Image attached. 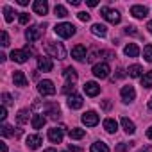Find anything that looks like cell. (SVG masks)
I'll return each mask as SVG.
<instances>
[{
    "mask_svg": "<svg viewBox=\"0 0 152 152\" xmlns=\"http://www.w3.org/2000/svg\"><path fill=\"white\" fill-rule=\"evenodd\" d=\"M47 52L52 56V57H57V59H64L66 57V50L63 47V43H56V41H48L47 43Z\"/></svg>",
    "mask_w": 152,
    "mask_h": 152,
    "instance_id": "6da1fadb",
    "label": "cell"
},
{
    "mask_svg": "<svg viewBox=\"0 0 152 152\" xmlns=\"http://www.w3.org/2000/svg\"><path fill=\"white\" fill-rule=\"evenodd\" d=\"M54 31H56V34L61 36V38H72V36L75 34V25L64 22V23H57V25L54 27Z\"/></svg>",
    "mask_w": 152,
    "mask_h": 152,
    "instance_id": "7a4b0ae2",
    "label": "cell"
},
{
    "mask_svg": "<svg viewBox=\"0 0 152 152\" xmlns=\"http://www.w3.org/2000/svg\"><path fill=\"white\" fill-rule=\"evenodd\" d=\"M100 15H102L109 23H120V20H122L120 13L115 11V9H109V7H102V9H100Z\"/></svg>",
    "mask_w": 152,
    "mask_h": 152,
    "instance_id": "3957f363",
    "label": "cell"
},
{
    "mask_svg": "<svg viewBox=\"0 0 152 152\" xmlns=\"http://www.w3.org/2000/svg\"><path fill=\"white\" fill-rule=\"evenodd\" d=\"M38 91H39L43 97H50V95H54V93H56V86H54V83H52V81L45 79V81H41V83L38 84Z\"/></svg>",
    "mask_w": 152,
    "mask_h": 152,
    "instance_id": "277c9868",
    "label": "cell"
},
{
    "mask_svg": "<svg viewBox=\"0 0 152 152\" xmlns=\"http://www.w3.org/2000/svg\"><path fill=\"white\" fill-rule=\"evenodd\" d=\"M41 34H43V29H41L39 25H32V27H29V29L25 31V38H27L29 43H34L36 39H39Z\"/></svg>",
    "mask_w": 152,
    "mask_h": 152,
    "instance_id": "5b68a950",
    "label": "cell"
},
{
    "mask_svg": "<svg viewBox=\"0 0 152 152\" xmlns=\"http://www.w3.org/2000/svg\"><path fill=\"white\" fill-rule=\"evenodd\" d=\"M31 54H32V52H31V48H29V45H27L23 50H13V52H11V59L16 61V63H25Z\"/></svg>",
    "mask_w": 152,
    "mask_h": 152,
    "instance_id": "8992f818",
    "label": "cell"
},
{
    "mask_svg": "<svg viewBox=\"0 0 152 152\" xmlns=\"http://www.w3.org/2000/svg\"><path fill=\"white\" fill-rule=\"evenodd\" d=\"M109 72H111V68H109L107 63H99V64L93 66V75L99 77V79H106L109 75Z\"/></svg>",
    "mask_w": 152,
    "mask_h": 152,
    "instance_id": "52a82bcc",
    "label": "cell"
},
{
    "mask_svg": "<svg viewBox=\"0 0 152 152\" xmlns=\"http://www.w3.org/2000/svg\"><path fill=\"white\" fill-rule=\"evenodd\" d=\"M83 124L86 125V127H95L97 124H99V115L95 113V111H88V113H84L83 115Z\"/></svg>",
    "mask_w": 152,
    "mask_h": 152,
    "instance_id": "ba28073f",
    "label": "cell"
},
{
    "mask_svg": "<svg viewBox=\"0 0 152 152\" xmlns=\"http://www.w3.org/2000/svg\"><path fill=\"white\" fill-rule=\"evenodd\" d=\"M83 104H84V100H83L81 95H77V93L68 95V107H70V109H81Z\"/></svg>",
    "mask_w": 152,
    "mask_h": 152,
    "instance_id": "9c48e42d",
    "label": "cell"
},
{
    "mask_svg": "<svg viewBox=\"0 0 152 152\" xmlns=\"http://www.w3.org/2000/svg\"><path fill=\"white\" fill-rule=\"evenodd\" d=\"M120 95H122V100L124 102H132L136 99V91H134L132 86H124L122 91H120Z\"/></svg>",
    "mask_w": 152,
    "mask_h": 152,
    "instance_id": "30bf717a",
    "label": "cell"
},
{
    "mask_svg": "<svg viewBox=\"0 0 152 152\" xmlns=\"http://www.w3.org/2000/svg\"><path fill=\"white\" fill-rule=\"evenodd\" d=\"M48 140L52 141V143H61L63 141V127H52V129H48Z\"/></svg>",
    "mask_w": 152,
    "mask_h": 152,
    "instance_id": "8fae6325",
    "label": "cell"
},
{
    "mask_svg": "<svg viewBox=\"0 0 152 152\" xmlns=\"http://www.w3.org/2000/svg\"><path fill=\"white\" fill-rule=\"evenodd\" d=\"M54 63L50 61V57H38V70L39 72H52Z\"/></svg>",
    "mask_w": 152,
    "mask_h": 152,
    "instance_id": "7c38bea8",
    "label": "cell"
},
{
    "mask_svg": "<svg viewBox=\"0 0 152 152\" xmlns=\"http://www.w3.org/2000/svg\"><path fill=\"white\" fill-rule=\"evenodd\" d=\"M41 136L39 134H31V136H27V140H25V143H27V147L31 148V150H36V148H39V145H41Z\"/></svg>",
    "mask_w": 152,
    "mask_h": 152,
    "instance_id": "4fadbf2b",
    "label": "cell"
},
{
    "mask_svg": "<svg viewBox=\"0 0 152 152\" xmlns=\"http://www.w3.org/2000/svg\"><path fill=\"white\" fill-rule=\"evenodd\" d=\"M72 57H73L75 61H83V59L86 57V47H84V45H75V47L72 48Z\"/></svg>",
    "mask_w": 152,
    "mask_h": 152,
    "instance_id": "5bb4252c",
    "label": "cell"
},
{
    "mask_svg": "<svg viewBox=\"0 0 152 152\" xmlns=\"http://www.w3.org/2000/svg\"><path fill=\"white\" fill-rule=\"evenodd\" d=\"M13 81H15V86H22V88L29 84V81H27V77H25V73L20 72V70H15V73H13Z\"/></svg>",
    "mask_w": 152,
    "mask_h": 152,
    "instance_id": "9a60e30c",
    "label": "cell"
},
{
    "mask_svg": "<svg viewBox=\"0 0 152 152\" xmlns=\"http://www.w3.org/2000/svg\"><path fill=\"white\" fill-rule=\"evenodd\" d=\"M32 9H34V13L36 15H47L48 13V4L45 2V0H36V2L32 4Z\"/></svg>",
    "mask_w": 152,
    "mask_h": 152,
    "instance_id": "2e32d148",
    "label": "cell"
},
{
    "mask_svg": "<svg viewBox=\"0 0 152 152\" xmlns=\"http://www.w3.org/2000/svg\"><path fill=\"white\" fill-rule=\"evenodd\" d=\"M84 91H86V95H90V97H97V95L100 93V86H99L97 83L90 81V83L84 84Z\"/></svg>",
    "mask_w": 152,
    "mask_h": 152,
    "instance_id": "e0dca14e",
    "label": "cell"
},
{
    "mask_svg": "<svg viewBox=\"0 0 152 152\" xmlns=\"http://www.w3.org/2000/svg\"><path fill=\"white\" fill-rule=\"evenodd\" d=\"M131 15H132L134 18H145V16L148 15V9H147L145 6H132V7H131Z\"/></svg>",
    "mask_w": 152,
    "mask_h": 152,
    "instance_id": "ac0fdd59",
    "label": "cell"
},
{
    "mask_svg": "<svg viewBox=\"0 0 152 152\" xmlns=\"http://www.w3.org/2000/svg\"><path fill=\"white\" fill-rule=\"evenodd\" d=\"M120 122H122V127H124V131H125L127 134H134V132H136V125H134L132 120H129L127 116H124Z\"/></svg>",
    "mask_w": 152,
    "mask_h": 152,
    "instance_id": "d6986e66",
    "label": "cell"
},
{
    "mask_svg": "<svg viewBox=\"0 0 152 152\" xmlns=\"http://www.w3.org/2000/svg\"><path fill=\"white\" fill-rule=\"evenodd\" d=\"M63 75H64V79L68 81V83H72V84H75V81H77V72H75L72 66H68V68H64V72H63Z\"/></svg>",
    "mask_w": 152,
    "mask_h": 152,
    "instance_id": "ffe728a7",
    "label": "cell"
},
{
    "mask_svg": "<svg viewBox=\"0 0 152 152\" xmlns=\"http://www.w3.org/2000/svg\"><path fill=\"white\" fill-rule=\"evenodd\" d=\"M124 54H125V56H129V57H138L140 48H138V45H136V43H129V45H125Z\"/></svg>",
    "mask_w": 152,
    "mask_h": 152,
    "instance_id": "44dd1931",
    "label": "cell"
},
{
    "mask_svg": "<svg viewBox=\"0 0 152 152\" xmlns=\"http://www.w3.org/2000/svg\"><path fill=\"white\" fill-rule=\"evenodd\" d=\"M104 129L113 134V132L118 131V122H116L115 118H106V120H104Z\"/></svg>",
    "mask_w": 152,
    "mask_h": 152,
    "instance_id": "7402d4cb",
    "label": "cell"
},
{
    "mask_svg": "<svg viewBox=\"0 0 152 152\" xmlns=\"http://www.w3.org/2000/svg\"><path fill=\"white\" fill-rule=\"evenodd\" d=\"M47 113L50 115V118H59L61 115V109H59V104H47Z\"/></svg>",
    "mask_w": 152,
    "mask_h": 152,
    "instance_id": "603a6c76",
    "label": "cell"
},
{
    "mask_svg": "<svg viewBox=\"0 0 152 152\" xmlns=\"http://www.w3.org/2000/svg\"><path fill=\"white\" fill-rule=\"evenodd\" d=\"M45 122H47V118H45L43 115H32L31 124H32V127H34V129H41V127L45 125Z\"/></svg>",
    "mask_w": 152,
    "mask_h": 152,
    "instance_id": "cb8c5ba5",
    "label": "cell"
},
{
    "mask_svg": "<svg viewBox=\"0 0 152 152\" xmlns=\"http://www.w3.org/2000/svg\"><path fill=\"white\" fill-rule=\"evenodd\" d=\"M91 32L95 34V36H106L107 34V29H106V25H100V23H93L91 25Z\"/></svg>",
    "mask_w": 152,
    "mask_h": 152,
    "instance_id": "d4e9b609",
    "label": "cell"
},
{
    "mask_svg": "<svg viewBox=\"0 0 152 152\" xmlns=\"http://www.w3.org/2000/svg\"><path fill=\"white\" fill-rule=\"evenodd\" d=\"M90 150H91V152H109V147H107L104 141H95Z\"/></svg>",
    "mask_w": 152,
    "mask_h": 152,
    "instance_id": "484cf974",
    "label": "cell"
},
{
    "mask_svg": "<svg viewBox=\"0 0 152 152\" xmlns=\"http://www.w3.org/2000/svg\"><path fill=\"white\" fill-rule=\"evenodd\" d=\"M68 134H70V138H72V140H81V138H84V134H86V132H84V129L75 127V129H70V132H68Z\"/></svg>",
    "mask_w": 152,
    "mask_h": 152,
    "instance_id": "4316f807",
    "label": "cell"
},
{
    "mask_svg": "<svg viewBox=\"0 0 152 152\" xmlns=\"http://www.w3.org/2000/svg\"><path fill=\"white\" fill-rule=\"evenodd\" d=\"M16 122H18L20 125L27 124V122H29V111H27V109H22V111L18 113V116H16Z\"/></svg>",
    "mask_w": 152,
    "mask_h": 152,
    "instance_id": "83f0119b",
    "label": "cell"
},
{
    "mask_svg": "<svg viewBox=\"0 0 152 152\" xmlns=\"http://www.w3.org/2000/svg\"><path fill=\"white\" fill-rule=\"evenodd\" d=\"M129 75H131V77H140V75H141V72H143V68L140 66V64H132V66H129Z\"/></svg>",
    "mask_w": 152,
    "mask_h": 152,
    "instance_id": "f1b7e54d",
    "label": "cell"
},
{
    "mask_svg": "<svg viewBox=\"0 0 152 152\" xmlns=\"http://www.w3.org/2000/svg\"><path fill=\"white\" fill-rule=\"evenodd\" d=\"M0 132H2V136H4V138H9V136H16V132L13 131V127H11V125H7V124H4V125H2Z\"/></svg>",
    "mask_w": 152,
    "mask_h": 152,
    "instance_id": "f546056e",
    "label": "cell"
},
{
    "mask_svg": "<svg viewBox=\"0 0 152 152\" xmlns=\"http://www.w3.org/2000/svg\"><path fill=\"white\" fill-rule=\"evenodd\" d=\"M15 15H16V13H15L9 6H4V18H6V22H7V23H11V22H13Z\"/></svg>",
    "mask_w": 152,
    "mask_h": 152,
    "instance_id": "4dcf8cb0",
    "label": "cell"
},
{
    "mask_svg": "<svg viewBox=\"0 0 152 152\" xmlns=\"http://www.w3.org/2000/svg\"><path fill=\"white\" fill-rule=\"evenodd\" d=\"M54 13H56V16H59V18H64V16H68V11H66V7H64V6H61V4H57V6L54 7Z\"/></svg>",
    "mask_w": 152,
    "mask_h": 152,
    "instance_id": "1f68e13d",
    "label": "cell"
},
{
    "mask_svg": "<svg viewBox=\"0 0 152 152\" xmlns=\"http://www.w3.org/2000/svg\"><path fill=\"white\" fill-rule=\"evenodd\" d=\"M141 86H143V88H150V86H152V72H147V73L143 75Z\"/></svg>",
    "mask_w": 152,
    "mask_h": 152,
    "instance_id": "d6a6232c",
    "label": "cell"
},
{
    "mask_svg": "<svg viewBox=\"0 0 152 152\" xmlns=\"http://www.w3.org/2000/svg\"><path fill=\"white\" fill-rule=\"evenodd\" d=\"M143 57H145L148 63H152V43H148V45L143 48Z\"/></svg>",
    "mask_w": 152,
    "mask_h": 152,
    "instance_id": "836d02e7",
    "label": "cell"
},
{
    "mask_svg": "<svg viewBox=\"0 0 152 152\" xmlns=\"http://www.w3.org/2000/svg\"><path fill=\"white\" fill-rule=\"evenodd\" d=\"M131 145H132V143H118L116 148H115V152H127Z\"/></svg>",
    "mask_w": 152,
    "mask_h": 152,
    "instance_id": "e575fe53",
    "label": "cell"
},
{
    "mask_svg": "<svg viewBox=\"0 0 152 152\" xmlns=\"http://www.w3.org/2000/svg\"><path fill=\"white\" fill-rule=\"evenodd\" d=\"M0 38H2V47H9V34L6 31L0 32Z\"/></svg>",
    "mask_w": 152,
    "mask_h": 152,
    "instance_id": "d590c367",
    "label": "cell"
},
{
    "mask_svg": "<svg viewBox=\"0 0 152 152\" xmlns=\"http://www.w3.org/2000/svg\"><path fill=\"white\" fill-rule=\"evenodd\" d=\"M2 102H4V106H11V104H13L11 95H9V93H2Z\"/></svg>",
    "mask_w": 152,
    "mask_h": 152,
    "instance_id": "8d00e7d4",
    "label": "cell"
},
{
    "mask_svg": "<svg viewBox=\"0 0 152 152\" xmlns=\"http://www.w3.org/2000/svg\"><path fill=\"white\" fill-rule=\"evenodd\" d=\"M125 32H127V34H131V36H138V31H136V27H134V25L125 27Z\"/></svg>",
    "mask_w": 152,
    "mask_h": 152,
    "instance_id": "74e56055",
    "label": "cell"
},
{
    "mask_svg": "<svg viewBox=\"0 0 152 152\" xmlns=\"http://www.w3.org/2000/svg\"><path fill=\"white\" fill-rule=\"evenodd\" d=\"M73 90H75V86H73L72 83H66V84H64V88H63V91H64V93H68V95H70V91L73 93Z\"/></svg>",
    "mask_w": 152,
    "mask_h": 152,
    "instance_id": "f35d334b",
    "label": "cell"
},
{
    "mask_svg": "<svg viewBox=\"0 0 152 152\" xmlns=\"http://www.w3.org/2000/svg\"><path fill=\"white\" fill-rule=\"evenodd\" d=\"M77 18L81 22H90V15L88 13H77Z\"/></svg>",
    "mask_w": 152,
    "mask_h": 152,
    "instance_id": "ab89813d",
    "label": "cell"
},
{
    "mask_svg": "<svg viewBox=\"0 0 152 152\" xmlns=\"http://www.w3.org/2000/svg\"><path fill=\"white\" fill-rule=\"evenodd\" d=\"M20 23H22V25L29 23V15H27V13H20Z\"/></svg>",
    "mask_w": 152,
    "mask_h": 152,
    "instance_id": "60d3db41",
    "label": "cell"
},
{
    "mask_svg": "<svg viewBox=\"0 0 152 152\" xmlns=\"http://www.w3.org/2000/svg\"><path fill=\"white\" fill-rule=\"evenodd\" d=\"M7 118V109H6V106H2V107H0V120H6Z\"/></svg>",
    "mask_w": 152,
    "mask_h": 152,
    "instance_id": "b9f144b4",
    "label": "cell"
},
{
    "mask_svg": "<svg viewBox=\"0 0 152 152\" xmlns=\"http://www.w3.org/2000/svg\"><path fill=\"white\" fill-rule=\"evenodd\" d=\"M97 56H99V52H97V50H93V52L88 56V61H95V59H97Z\"/></svg>",
    "mask_w": 152,
    "mask_h": 152,
    "instance_id": "7bdbcfd3",
    "label": "cell"
},
{
    "mask_svg": "<svg viewBox=\"0 0 152 152\" xmlns=\"http://www.w3.org/2000/svg\"><path fill=\"white\" fill-rule=\"evenodd\" d=\"M102 109H106V111L111 109V102H109V100H104V102H102Z\"/></svg>",
    "mask_w": 152,
    "mask_h": 152,
    "instance_id": "ee69618b",
    "label": "cell"
},
{
    "mask_svg": "<svg viewBox=\"0 0 152 152\" xmlns=\"http://www.w3.org/2000/svg\"><path fill=\"white\" fill-rule=\"evenodd\" d=\"M116 72H118V73H116V77H118V79H122V77H125V70H122V68H118Z\"/></svg>",
    "mask_w": 152,
    "mask_h": 152,
    "instance_id": "f6af8a7d",
    "label": "cell"
},
{
    "mask_svg": "<svg viewBox=\"0 0 152 152\" xmlns=\"http://www.w3.org/2000/svg\"><path fill=\"white\" fill-rule=\"evenodd\" d=\"M70 150H72V152H83L81 147H75V145H70Z\"/></svg>",
    "mask_w": 152,
    "mask_h": 152,
    "instance_id": "bcb514c9",
    "label": "cell"
},
{
    "mask_svg": "<svg viewBox=\"0 0 152 152\" xmlns=\"http://www.w3.org/2000/svg\"><path fill=\"white\" fill-rule=\"evenodd\" d=\"M86 4H88L90 7H95V6H97L99 2H97V0H88V2H86Z\"/></svg>",
    "mask_w": 152,
    "mask_h": 152,
    "instance_id": "7dc6e473",
    "label": "cell"
},
{
    "mask_svg": "<svg viewBox=\"0 0 152 152\" xmlns=\"http://www.w3.org/2000/svg\"><path fill=\"white\" fill-rule=\"evenodd\" d=\"M0 152H7V145L2 141V143H0Z\"/></svg>",
    "mask_w": 152,
    "mask_h": 152,
    "instance_id": "c3c4849f",
    "label": "cell"
},
{
    "mask_svg": "<svg viewBox=\"0 0 152 152\" xmlns=\"http://www.w3.org/2000/svg\"><path fill=\"white\" fill-rule=\"evenodd\" d=\"M147 138H148V140H152V125L147 129Z\"/></svg>",
    "mask_w": 152,
    "mask_h": 152,
    "instance_id": "681fc988",
    "label": "cell"
},
{
    "mask_svg": "<svg viewBox=\"0 0 152 152\" xmlns=\"http://www.w3.org/2000/svg\"><path fill=\"white\" fill-rule=\"evenodd\" d=\"M70 4H72V6H81L79 0H70Z\"/></svg>",
    "mask_w": 152,
    "mask_h": 152,
    "instance_id": "f907efd6",
    "label": "cell"
},
{
    "mask_svg": "<svg viewBox=\"0 0 152 152\" xmlns=\"http://www.w3.org/2000/svg\"><path fill=\"white\" fill-rule=\"evenodd\" d=\"M18 4H20V6H27V4H29V0H18Z\"/></svg>",
    "mask_w": 152,
    "mask_h": 152,
    "instance_id": "816d5d0a",
    "label": "cell"
},
{
    "mask_svg": "<svg viewBox=\"0 0 152 152\" xmlns=\"http://www.w3.org/2000/svg\"><path fill=\"white\" fill-rule=\"evenodd\" d=\"M147 29H148V32L152 34V22H148V23H147Z\"/></svg>",
    "mask_w": 152,
    "mask_h": 152,
    "instance_id": "f5cc1de1",
    "label": "cell"
},
{
    "mask_svg": "<svg viewBox=\"0 0 152 152\" xmlns=\"http://www.w3.org/2000/svg\"><path fill=\"white\" fill-rule=\"evenodd\" d=\"M138 152H150V148H148V147H145V148H140Z\"/></svg>",
    "mask_w": 152,
    "mask_h": 152,
    "instance_id": "db71d44e",
    "label": "cell"
},
{
    "mask_svg": "<svg viewBox=\"0 0 152 152\" xmlns=\"http://www.w3.org/2000/svg\"><path fill=\"white\" fill-rule=\"evenodd\" d=\"M43 152H56V148H47V150H43Z\"/></svg>",
    "mask_w": 152,
    "mask_h": 152,
    "instance_id": "11a10c76",
    "label": "cell"
},
{
    "mask_svg": "<svg viewBox=\"0 0 152 152\" xmlns=\"http://www.w3.org/2000/svg\"><path fill=\"white\" fill-rule=\"evenodd\" d=\"M148 109H152V100H148Z\"/></svg>",
    "mask_w": 152,
    "mask_h": 152,
    "instance_id": "9f6ffc18",
    "label": "cell"
}]
</instances>
